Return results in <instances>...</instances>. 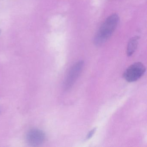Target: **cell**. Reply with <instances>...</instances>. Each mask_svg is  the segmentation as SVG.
<instances>
[{
    "mask_svg": "<svg viewBox=\"0 0 147 147\" xmlns=\"http://www.w3.org/2000/svg\"><path fill=\"white\" fill-rule=\"evenodd\" d=\"M119 20V18L116 14H112L106 20L94 37L96 45L103 44L111 37L117 28Z\"/></svg>",
    "mask_w": 147,
    "mask_h": 147,
    "instance_id": "cell-1",
    "label": "cell"
},
{
    "mask_svg": "<svg viewBox=\"0 0 147 147\" xmlns=\"http://www.w3.org/2000/svg\"><path fill=\"white\" fill-rule=\"evenodd\" d=\"M146 68L141 62L135 63L130 66L125 71L123 76L125 80L129 82L137 81L143 76Z\"/></svg>",
    "mask_w": 147,
    "mask_h": 147,
    "instance_id": "cell-2",
    "label": "cell"
},
{
    "mask_svg": "<svg viewBox=\"0 0 147 147\" xmlns=\"http://www.w3.org/2000/svg\"><path fill=\"white\" fill-rule=\"evenodd\" d=\"M84 67V62L80 61L75 63L71 68L64 82V88L66 90L72 87L80 74Z\"/></svg>",
    "mask_w": 147,
    "mask_h": 147,
    "instance_id": "cell-3",
    "label": "cell"
},
{
    "mask_svg": "<svg viewBox=\"0 0 147 147\" xmlns=\"http://www.w3.org/2000/svg\"><path fill=\"white\" fill-rule=\"evenodd\" d=\"M45 139V135L42 131L38 129L30 130L26 134V140L28 144L36 146L42 144Z\"/></svg>",
    "mask_w": 147,
    "mask_h": 147,
    "instance_id": "cell-4",
    "label": "cell"
},
{
    "mask_svg": "<svg viewBox=\"0 0 147 147\" xmlns=\"http://www.w3.org/2000/svg\"><path fill=\"white\" fill-rule=\"evenodd\" d=\"M139 37L135 36L131 38L129 41L127 46V54L128 56H131L133 55L137 48L138 43Z\"/></svg>",
    "mask_w": 147,
    "mask_h": 147,
    "instance_id": "cell-5",
    "label": "cell"
},
{
    "mask_svg": "<svg viewBox=\"0 0 147 147\" xmlns=\"http://www.w3.org/2000/svg\"><path fill=\"white\" fill-rule=\"evenodd\" d=\"M96 129H97V128H96V127H95V128L92 129L88 133L87 135L86 136V140H88V139L92 138V137L93 136L94 133H95V131H96Z\"/></svg>",
    "mask_w": 147,
    "mask_h": 147,
    "instance_id": "cell-6",
    "label": "cell"
},
{
    "mask_svg": "<svg viewBox=\"0 0 147 147\" xmlns=\"http://www.w3.org/2000/svg\"><path fill=\"white\" fill-rule=\"evenodd\" d=\"M1 30H0V34H1Z\"/></svg>",
    "mask_w": 147,
    "mask_h": 147,
    "instance_id": "cell-7",
    "label": "cell"
}]
</instances>
